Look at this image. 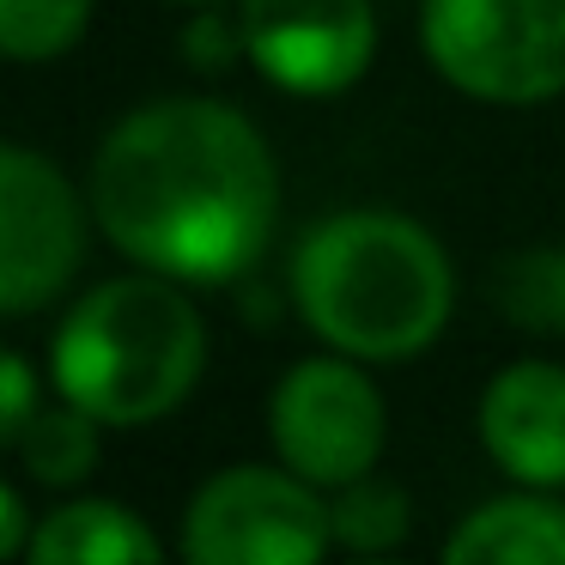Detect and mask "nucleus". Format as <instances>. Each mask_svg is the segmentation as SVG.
<instances>
[{"mask_svg":"<svg viewBox=\"0 0 565 565\" xmlns=\"http://www.w3.org/2000/svg\"><path fill=\"white\" fill-rule=\"evenodd\" d=\"M86 201L135 268L183 286H225L268 249L280 171L244 110L220 98H159L104 135Z\"/></svg>","mask_w":565,"mask_h":565,"instance_id":"obj_1","label":"nucleus"},{"mask_svg":"<svg viewBox=\"0 0 565 565\" xmlns=\"http://www.w3.org/2000/svg\"><path fill=\"white\" fill-rule=\"evenodd\" d=\"M292 298L322 347L365 365L414 359L444 334L456 274L419 220L390 207L329 213L298 237Z\"/></svg>","mask_w":565,"mask_h":565,"instance_id":"obj_2","label":"nucleus"},{"mask_svg":"<svg viewBox=\"0 0 565 565\" xmlns=\"http://www.w3.org/2000/svg\"><path fill=\"white\" fill-rule=\"evenodd\" d=\"M207 365V329L171 274H122L67 310L50 341V377L62 402L104 426H152L177 414Z\"/></svg>","mask_w":565,"mask_h":565,"instance_id":"obj_3","label":"nucleus"},{"mask_svg":"<svg viewBox=\"0 0 565 565\" xmlns=\"http://www.w3.org/2000/svg\"><path fill=\"white\" fill-rule=\"evenodd\" d=\"M419 50L462 98L547 104L565 92V0H426Z\"/></svg>","mask_w":565,"mask_h":565,"instance_id":"obj_4","label":"nucleus"},{"mask_svg":"<svg viewBox=\"0 0 565 565\" xmlns=\"http://www.w3.org/2000/svg\"><path fill=\"white\" fill-rule=\"evenodd\" d=\"M329 547V499L286 462L220 468L183 511V553L195 565H317Z\"/></svg>","mask_w":565,"mask_h":565,"instance_id":"obj_5","label":"nucleus"},{"mask_svg":"<svg viewBox=\"0 0 565 565\" xmlns=\"http://www.w3.org/2000/svg\"><path fill=\"white\" fill-rule=\"evenodd\" d=\"M359 365L365 359H347V353L305 359L274 383V402H268L274 456L322 492L371 475L383 456V438H390L383 395Z\"/></svg>","mask_w":565,"mask_h":565,"instance_id":"obj_6","label":"nucleus"},{"mask_svg":"<svg viewBox=\"0 0 565 565\" xmlns=\"http://www.w3.org/2000/svg\"><path fill=\"white\" fill-rule=\"evenodd\" d=\"M86 262V207L31 147H0V310L31 317L74 286Z\"/></svg>","mask_w":565,"mask_h":565,"instance_id":"obj_7","label":"nucleus"},{"mask_svg":"<svg viewBox=\"0 0 565 565\" xmlns=\"http://www.w3.org/2000/svg\"><path fill=\"white\" fill-rule=\"evenodd\" d=\"M244 55L292 98H341L377 55L371 0H244Z\"/></svg>","mask_w":565,"mask_h":565,"instance_id":"obj_8","label":"nucleus"},{"mask_svg":"<svg viewBox=\"0 0 565 565\" xmlns=\"http://www.w3.org/2000/svg\"><path fill=\"white\" fill-rule=\"evenodd\" d=\"M480 444L516 487H565V365H504L480 395Z\"/></svg>","mask_w":565,"mask_h":565,"instance_id":"obj_9","label":"nucleus"},{"mask_svg":"<svg viewBox=\"0 0 565 565\" xmlns=\"http://www.w3.org/2000/svg\"><path fill=\"white\" fill-rule=\"evenodd\" d=\"M450 565H565V504L541 487L475 504L444 541Z\"/></svg>","mask_w":565,"mask_h":565,"instance_id":"obj_10","label":"nucleus"},{"mask_svg":"<svg viewBox=\"0 0 565 565\" xmlns=\"http://www.w3.org/2000/svg\"><path fill=\"white\" fill-rule=\"evenodd\" d=\"M31 565H159L164 547L147 529V516H135L116 499H74L62 511L38 516L31 529Z\"/></svg>","mask_w":565,"mask_h":565,"instance_id":"obj_11","label":"nucleus"},{"mask_svg":"<svg viewBox=\"0 0 565 565\" xmlns=\"http://www.w3.org/2000/svg\"><path fill=\"white\" fill-rule=\"evenodd\" d=\"M98 431H104V419L62 402V407H38L7 444H13V456L25 462V475L38 487H79L98 468V450H104Z\"/></svg>","mask_w":565,"mask_h":565,"instance_id":"obj_12","label":"nucleus"},{"mask_svg":"<svg viewBox=\"0 0 565 565\" xmlns=\"http://www.w3.org/2000/svg\"><path fill=\"white\" fill-rule=\"evenodd\" d=\"M492 305L523 334H565V249H516L499 262Z\"/></svg>","mask_w":565,"mask_h":565,"instance_id":"obj_13","label":"nucleus"},{"mask_svg":"<svg viewBox=\"0 0 565 565\" xmlns=\"http://www.w3.org/2000/svg\"><path fill=\"white\" fill-rule=\"evenodd\" d=\"M329 516H334V541L353 553H390L407 541V523H414V504L395 480H377V475H359L347 487H334L329 499Z\"/></svg>","mask_w":565,"mask_h":565,"instance_id":"obj_14","label":"nucleus"},{"mask_svg":"<svg viewBox=\"0 0 565 565\" xmlns=\"http://www.w3.org/2000/svg\"><path fill=\"white\" fill-rule=\"evenodd\" d=\"M92 25V0H0V50L13 62H55Z\"/></svg>","mask_w":565,"mask_h":565,"instance_id":"obj_15","label":"nucleus"},{"mask_svg":"<svg viewBox=\"0 0 565 565\" xmlns=\"http://www.w3.org/2000/svg\"><path fill=\"white\" fill-rule=\"evenodd\" d=\"M0 390H7V402H0V438H13V431L38 414V377H31L25 353L0 359Z\"/></svg>","mask_w":565,"mask_h":565,"instance_id":"obj_16","label":"nucleus"},{"mask_svg":"<svg viewBox=\"0 0 565 565\" xmlns=\"http://www.w3.org/2000/svg\"><path fill=\"white\" fill-rule=\"evenodd\" d=\"M31 516H25V492L0 487V553H25L31 547Z\"/></svg>","mask_w":565,"mask_h":565,"instance_id":"obj_17","label":"nucleus"},{"mask_svg":"<svg viewBox=\"0 0 565 565\" xmlns=\"http://www.w3.org/2000/svg\"><path fill=\"white\" fill-rule=\"evenodd\" d=\"M171 7H195V13H213V7H225V0H171Z\"/></svg>","mask_w":565,"mask_h":565,"instance_id":"obj_18","label":"nucleus"}]
</instances>
